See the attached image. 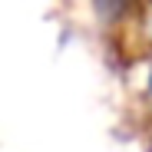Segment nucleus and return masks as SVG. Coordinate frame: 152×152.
<instances>
[{
	"label": "nucleus",
	"instance_id": "obj_4",
	"mask_svg": "<svg viewBox=\"0 0 152 152\" xmlns=\"http://www.w3.org/2000/svg\"><path fill=\"white\" fill-rule=\"evenodd\" d=\"M149 4H152V0H149Z\"/></svg>",
	"mask_w": 152,
	"mask_h": 152
},
{
	"label": "nucleus",
	"instance_id": "obj_2",
	"mask_svg": "<svg viewBox=\"0 0 152 152\" xmlns=\"http://www.w3.org/2000/svg\"><path fill=\"white\" fill-rule=\"evenodd\" d=\"M149 93H152V76H149Z\"/></svg>",
	"mask_w": 152,
	"mask_h": 152
},
{
	"label": "nucleus",
	"instance_id": "obj_1",
	"mask_svg": "<svg viewBox=\"0 0 152 152\" xmlns=\"http://www.w3.org/2000/svg\"><path fill=\"white\" fill-rule=\"evenodd\" d=\"M93 7L106 23H116V20H122L132 10V0H93Z\"/></svg>",
	"mask_w": 152,
	"mask_h": 152
},
{
	"label": "nucleus",
	"instance_id": "obj_3",
	"mask_svg": "<svg viewBox=\"0 0 152 152\" xmlns=\"http://www.w3.org/2000/svg\"><path fill=\"white\" fill-rule=\"evenodd\" d=\"M149 152H152V142H149Z\"/></svg>",
	"mask_w": 152,
	"mask_h": 152
}]
</instances>
